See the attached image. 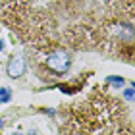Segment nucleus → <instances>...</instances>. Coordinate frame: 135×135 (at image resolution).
<instances>
[{
  "label": "nucleus",
  "instance_id": "nucleus-1",
  "mask_svg": "<svg viewBox=\"0 0 135 135\" xmlns=\"http://www.w3.org/2000/svg\"><path fill=\"white\" fill-rule=\"evenodd\" d=\"M70 64H71V58L66 50H54V52L48 54L46 60H45V66L54 75H64V73L70 70Z\"/></svg>",
  "mask_w": 135,
  "mask_h": 135
},
{
  "label": "nucleus",
  "instance_id": "nucleus-2",
  "mask_svg": "<svg viewBox=\"0 0 135 135\" xmlns=\"http://www.w3.org/2000/svg\"><path fill=\"white\" fill-rule=\"evenodd\" d=\"M6 71H8L10 77H21L23 71H25V60L21 56H12L10 62H8V68H6Z\"/></svg>",
  "mask_w": 135,
  "mask_h": 135
},
{
  "label": "nucleus",
  "instance_id": "nucleus-3",
  "mask_svg": "<svg viewBox=\"0 0 135 135\" xmlns=\"http://www.w3.org/2000/svg\"><path fill=\"white\" fill-rule=\"evenodd\" d=\"M10 99H12V91L8 87H0V104L10 102Z\"/></svg>",
  "mask_w": 135,
  "mask_h": 135
},
{
  "label": "nucleus",
  "instance_id": "nucleus-4",
  "mask_svg": "<svg viewBox=\"0 0 135 135\" xmlns=\"http://www.w3.org/2000/svg\"><path fill=\"white\" fill-rule=\"evenodd\" d=\"M106 83L116 85V87H122V85H124V79H122V77H116V75H110V77H106Z\"/></svg>",
  "mask_w": 135,
  "mask_h": 135
},
{
  "label": "nucleus",
  "instance_id": "nucleus-5",
  "mask_svg": "<svg viewBox=\"0 0 135 135\" xmlns=\"http://www.w3.org/2000/svg\"><path fill=\"white\" fill-rule=\"evenodd\" d=\"M124 97H126V99L131 102V100H133V89H131V87H127V89L124 91Z\"/></svg>",
  "mask_w": 135,
  "mask_h": 135
},
{
  "label": "nucleus",
  "instance_id": "nucleus-6",
  "mask_svg": "<svg viewBox=\"0 0 135 135\" xmlns=\"http://www.w3.org/2000/svg\"><path fill=\"white\" fill-rule=\"evenodd\" d=\"M2 48H4V42H2V41H0V50H2Z\"/></svg>",
  "mask_w": 135,
  "mask_h": 135
},
{
  "label": "nucleus",
  "instance_id": "nucleus-7",
  "mask_svg": "<svg viewBox=\"0 0 135 135\" xmlns=\"http://www.w3.org/2000/svg\"><path fill=\"white\" fill-rule=\"evenodd\" d=\"M2 126H4V122H2V118H0V127H2Z\"/></svg>",
  "mask_w": 135,
  "mask_h": 135
},
{
  "label": "nucleus",
  "instance_id": "nucleus-8",
  "mask_svg": "<svg viewBox=\"0 0 135 135\" xmlns=\"http://www.w3.org/2000/svg\"><path fill=\"white\" fill-rule=\"evenodd\" d=\"M16 135H20V133H16Z\"/></svg>",
  "mask_w": 135,
  "mask_h": 135
}]
</instances>
